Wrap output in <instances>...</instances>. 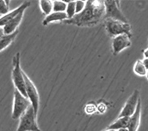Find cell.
<instances>
[{"label": "cell", "instance_id": "27", "mask_svg": "<svg viewBox=\"0 0 148 131\" xmlns=\"http://www.w3.org/2000/svg\"><path fill=\"white\" fill-rule=\"evenodd\" d=\"M105 131H117V130H105Z\"/></svg>", "mask_w": 148, "mask_h": 131}, {"label": "cell", "instance_id": "25", "mask_svg": "<svg viewBox=\"0 0 148 131\" xmlns=\"http://www.w3.org/2000/svg\"><path fill=\"white\" fill-rule=\"evenodd\" d=\"M118 131H128V130H127V128H124V129L118 130Z\"/></svg>", "mask_w": 148, "mask_h": 131}, {"label": "cell", "instance_id": "3", "mask_svg": "<svg viewBox=\"0 0 148 131\" xmlns=\"http://www.w3.org/2000/svg\"><path fill=\"white\" fill-rule=\"evenodd\" d=\"M12 81H13L16 89H17L24 97L27 98L24 77L22 74V70L20 66L19 52L16 54L13 58V69L12 72Z\"/></svg>", "mask_w": 148, "mask_h": 131}, {"label": "cell", "instance_id": "6", "mask_svg": "<svg viewBox=\"0 0 148 131\" xmlns=\"http://www.w3.org/2000/svg\"><path fill=\"white\" fill-rule=\"evenodd\" d=\"M30 105H32L30 100L22 95L17 89H15L13 108H12V119L16 120L21 117V116L26 111Z\"/></svg>", "mask_w": 148, "mask_h": 131}, {"label": "cell", "instance_id": "22", "mask_svg": "<svg viewBox=\"0 0 148 131\" xmlns=\"http://www.w3.org/2000/svg\"><path fill=\"white\" fill-rule=\"evenodd\" d=\"M142 61H143L144 66H145V68H146L147 70L148 69V58H144V60Z\"/></svg>", "mask_w": 148, "mask_h": 131}, {"label": "cell", "instance_id": "13", "mask_svg": "<svg viewBox=\"0 0 148 131\" xmlns=\"http://www.w3.org/2000/svg\"><path fill=\"white\" fill-rule=\"evenodd\" d=\"M68 19L66 12H51L49 15L45 18V19L42 22L43 25H47L49 23L54 22H59V21H63Z\"/></svg>", "mask_w": 148, "mask_h": 131}, {"label": "cell", "instance_id": "15", "mask_svg": "<svg viewBox=\"0 0 148 131\" xmlns=\"http://www.w3.org/2000/svg\"><path fill=\"white\" fill-rule=\"evenodd\" d=\"M18 31L16 30L15 32L10 35H4L2 38H0V51L6 48L7 47L11 44V43L15 40L16 36L18 35Z\"/></svg>", "mask_w": 148, "mask_h": 131}, {"label": "cell", "instance_id": "23", "mask_svg": "<svg viewBox=\"0 0 148 131\" xmlns=\"http://www.w3.org/2000/svg\"><path fill=\"white\" fill-rule=\"evenodd\" d=\"M144 55L145 58H148V48L144 51Z\"/></svg>", "mask_w": 148, "mask_h": 131}, {"label": "cell", "instance_id": "24", "mask_svg": "<svg viewBox=\"0 0 148 131\" xmlns=\"http://www.w3.org/2000/svg\"><path fill=\"white\" fill-rule=\"evenodd\" d=\"M4 35V31L2 28H0V38H2V36Z\"/></svg>", "mask_w": 148, "mask_h": 131}, {"label": "cell", "instance_id": "12", "mask_svg": "<svg viewBox=\"0 0 148 131\" xmlns=\"http://www.w3.org/2000/svg\"><path fill=\"white\" fill-rule=\"evenodd\" d=\"M24 12H21L18 13L16 17H14L11 21H9L2 29L4 31V35H10L17 30V28L19 25L20 22H22V19L23 18Z\"/></svg>", "mask_w": 148, "mask_h": 131}, {"label": "cell", "instance_id": "8", "mask_svg": "<svg viewBox=\"0 0 148 131\" xmlns=\"http://www.w3.org/2000/svg\"><path fill=\"white\" fill-rule=\"evenodd\" d=\"M140 99V93L137 90H135L134 93L130 95V98L127 99V102L124 104V107L121 110L120 113L118 118L123 117H130L134 114L137 108V103Z\"/></svg>", "mask_w": 148, "mask_h": 131}, {"label": "cell", "instance_id": "4", "mask_svg": "<svg viewBox=\"0 0 148 131\" xmlns=\"http://www.w3.org/2000/svg\"><path fill=\"white\" fill-rule=\"evenodd\" d=\"M104 4L105 7V15L104 18L128 23V21L121 10L119 5L120 2L108 0L104 1Z\"/></svg>", "mask_w": 148, "mask_h": 131}, {"label": "cell", "instance_id": "21", "mask_svg": "<svg viewBox=\"0 0 148 131\" xmlns=\"http://www.w3.org/2000/svg\"><path fill=\"white\" fill-rule=\"evenodd\" d=\"M86 2L84 1H76L75 2V15L82 12L84 10Z\"/></svg>", "mask_w": 148, "mask_h": 131}, {"label": "cell", "instance_id": "14", "mask_svg": "<svg viewBox=\"0 0 148 131\" xmlns=\"http://www.w3.org/2000/svg\"><path fill=\"white\" fill-rule=\"evenodd\" d=\"M129 118L127 117H119L117 120H115L114 122L111 123L106 130H118L121 129H124V128H127L129 122Z\"/></svg>", "mask_w": 148, "mask_h": 131}, {"label": "cell", "instance_id": "2", "mask_svg": "<svg viewBox=\"0 0 148 131\" xmlns=\"http://www.w3.org/2000/svg\"><path fill=\"white\" fill-rule=\"evenodd\" d=\"M36 118L37 117L35 114L33 107L30 105L21 116L17 131H42L38 127Z\"/></svg>", "mask_w": 148, "mask_h": 131}, {"label": "cell", "instance_id": "20", "mask_svg": "<svg viewBox=\"0 0 148 131\" xmlns=\"http://www.w3.org/2000/svg\"><path fill=\"white\" fill-rule=\"evenodd\" d=\"M9 1H3L0 0V15H5L9 12Z\"/></svg>", "mask_w": 148, "mask_h": 131}, {"label": "cell", "instance_id": "10", "mask_svg": "<svg viewBox=\"0 0 148 131\" xmlns=\"http://www.w3.org/2000/svg\"><path fill=\"white\" fill-rule=\"evenodd\" d=\"M30 5H31V2H24L17 9H14V10L9 12H8L7 14L4 15V16H2V17H0V28H3L9 21H11L14 17H16L21 12H25V10Z\"/></svg>", "mask_w": 148, "mask_h": 131}, {"label": "cell", "instance_id": "16", "mask_svg": "<svg viewBox=\"0 0 148 131\" xmlns=\"http://www.w3.org/2000/svg\"><path fill=\"white\" fill-rule=\"evenodd\" d=\"M39 6L45 15H49L52 11V2L51 1H40Z\"/></svg>", "mask_w": 148, "mask_h": 131}, {"label": "cell", "instance_id": "9", "mask_svg": "<svg viewBox=\"0 0 148 131\" xmlns=\"http://www.w3.org/2000/svg\"><path fill=\"white\" fill-rule=\"evenodd\" d=\"M131 45V42L130 40V37L127 35H120L115 36L113 38L112 48L113 55H117V54L123 51L124 48H128Z\"/></svg>", "mask_w": 148, "mask_h": 131}, {"label": "cell", "instance_id": "19", "mask_svg": "<svg viewBox=\"0 0 148 131\" xmlns=\"http://www.w3.org/2000/svg\"><path fill=\"white\" fill-rule=\"evenodd\" d=\"M66 14L68 16V19L73 18L75 16V2L71 1L67 4Z\"/></svg>", "mask_w": 148, "mask_h": 131}, {"label": "cell", "instance_id": "1", "mask_svg": "<svg viewBox=\"0 0 148 131\" xmlns=\"http://www.w3.org/2000/svg\"><path fill=\"white\" fill-rule=\"evenodd\" d=\"M105 7L104 1H88L84 10L76 14L73 18L64 21L65 24L75 25L77 26L95 25L104 18Z\"/></svg>", "mask_w": 148, "mask_h": 131}, {"label": "cell", "instance_id": "11", "mask_svg": "<svg viewBox=\"0 0 148 131\" xmlns=\"http://www.w3.org/2000/svg\"><path fill=\"white\" fill-rule=\"evenodd\" d=\"M140 113H141V100L139 99L136 111L134 114L129 118L128 126H127L128 131H137L140 122Z\"/></svg>", "mask_w": 148, "mask_h": 131}, {"label": "cell", "instance_id": "17", "mask_svg": "<svg viewBox=\"0 0 148 131\" xmlns=\"http://www.w3.org/2000/svg\"><path fill=\"white\" fill-rule=\"evenodd\" d=\"M67 4L62 1H54L52 2V10L55 12H65Z\"/></svg>", "mask_w": 148, "mask_h": 131}, {"label": "cell", "instance_id": "18", "mask_svg": "<svg viewBox=\"0 0 148 131\" xmlns=\"http://www.w3.org/2000/svg\"><path fill=\"white\" fill-rule=\"evenodd\" d=\"M134 71L138 75L144 76L147 74V68L144 66L143 61L140 60H137L134 68Z\"/></svg>", "mask_w": 148, "mask_h": 131}, {"label": "cell", "instance_id": "7", "mask_svg": "<svg viewBox=\"0 0 148 131\" xmlns=\"http://www.w3.org/2000/svg\"><path fill=\"white\" fill-rule=\"evenodd\" d=\"M22 74L24 77L25 85V91H26L27 98L30 100L31 104L33 107L35 114L37 117L38 108H39V95L37 91V88L33 84V82L30 80V78L27 76V74L22 71Z\"/></svg>", "mask_w": 148, "mask_h": 131}, {"label": "cell", "instance_id": "5", "mask_svg": "<svg viewBox=\"0 0 148 131\" xmlns=\"http://www.w3.org/2000/svg\"><path fill=\"white\" fill-rule=\"evenodd\" d=\"M105 28L108 33L114 38L120 35H127L130 38L132 36L130 32L131 26L129 23H124L112 19H106Z\"/></svg>", "mask_w": 148, "mask_h": 131}, {"label": "cell", "instance_id": "26", "mask_svg": "<svg viewBox=\"0 0 148 131\" xmlns=\"http://www.w3.org/2000/svg\"><path fill=\"white\" fill-rule=\"evenodd\" d=\"M146 75H147V79H148V71H147V72Z\"/></svg>", "mask_w": 148, "mask_h": 131}]
</instances>
